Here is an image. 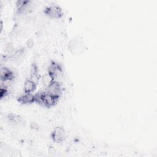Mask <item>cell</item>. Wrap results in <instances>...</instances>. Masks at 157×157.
<instances>
[{
  "mask_svg": "<svg viewBox=\"0 0 157 157\" xmlns=\"http://www.w3.org/2000/svg\"><path fill=\"white\" fill-rule=\"evenodd\" d=\"M35 102H37L41 106L51 108L56 105L59 98L54 95L45 91L37 93L34 95Z\"/></svg>",
  "mask_w": 157,
  "mask_h": 157,
  "instance_id": "1",
  "label": "cell"
},
{
  "mask_svg": "<svg viewBox=\"0 0 157 157\" xmlns=\"http://www.w3.org/2000/svg\"><path fill=\"white\" fill-rule=\"evenodd\" d=\"M67 137L66 131L61 126H56L51 132V138L52 140L56 144L64 142Z\"/></svg>",
  "mask_w": 157,
  "mask_h": 157,
  "instance_id": "2",
  "label": "cell"
},
{
  "mask_svg": "<svg viewBox=\"0 0 157 157\" xmlns=\"http://www.w3.org/2000/svg\"><path fill=\"white\" fill-rule=\"evenodd\" d=\"M44 13L47 17L53 19H59L63 15V10L61 7L55 4H52L47 7L44 11Z\"/></svg>",
  "mask_w": 157,
  "mask_h": 157,
  "instance_id": "3",
  "label": "cell"
},
{
  "mask_svg": "<svg viewBox=\"0 0 157 157\" xmlns=\"http://www.w3.org/2000/svg\"><path fill=\"white\" fill-rule=\"evenodd\" d=\"M47 72L57 81H58L59 79H61L63 76V71L61 65L54 61L51 62L48 64Z\"/></svg>",
  "mask_w": 157,
  "mask_h": 157,
  "instance_id": "4",
  "label": "cell"
},
{
  "mask_svg": "<svg viewBox=\"0 0 157 157\" xmlns=\"http://www.w3.org/2000/svg\"><path fill=\"white\" fill-rule=\"evenodd\" d=\"M46 91L54 95L55 96L59 98L63 93V88L59 83V82L57 80H55L52 82V83L46 88Z\"/></svg>",
  "mask_w": 157,
  "mask_h": 157,
  "instance_id": "5",
  "label": "cell"
},
{
  "mask_svg": "<svg viewBox=\"0 0 157 157\" xmlns=\"http://www.w3.org/2000/svg\"><path fill=\"white\" fill-rule=\"evenodd\" d=\"M15 78V72L8 67H1V79L3 82H12Z\"/></svg>",
  "mask_w": 157,
  "mask_h": 157,
  "instance_id": "6",
  "label": "cell"
},
{
  "mask_svg": "<svg viewBox=\"0 0 157 157\" xmlns=\"http://www.w3.org/2000/svg\"><path fill=\"white\" fill-rule=\"evenodd\" d=\"M40 77L41 75L40 74V71L37 64L36 63H33L31 65V69L29 70V79L37 84L40 79Z\"/></svg>",
  "mask_w": 157,
  "mask_h": 157,
  "instance_id": "7",
  "label": "cell"
},
{
  "mask_svg": "<svg viewBox=\"0 0 157 157\" xmlns=\"http://www.w3.org/2000/svg\"><path fill=\"white\" fill-rule=\"evenodd\" d=\"M17 101L23 105H29L35 102V96L32 93H24L17 98Z\"/></svg>",
  "mask_w": 157,
  "mask_h": 157,
  "instance_id": "8",
  "label": "cell"
},
{
  "mask_svg": "<svg viewBox=\"0 0 157 157\" xmlns=\"http://www.w3.org/2000/svg\"><path fill=\"white\" fill-rule=\"evenodd\" d=\"M37 84L31 80L30 79H26L23 84V90L24 93H32L36 89Z\"/></svg>",
  "mask_w": 157,
  "mask_h": 157,
  "instance_id": "9",
  "label": "cell"
},
{
  "mask_svg": "<svg viewBox=\"0 0 157 157\" xmlns=\"http://www.w3.org/2000/svg\"><path fill=\"white\" fill-rule=\"evenodd\" d=\"M55 80V78L48 72L45 73L41 78L42 83L46 88H47L48 86H50L52 83V82Z\"/></svg>",
  "mask_w": 157,
  "mask_h": 157,
  "instance_id": "10",
  "label": "cell"
}]
</instances>
